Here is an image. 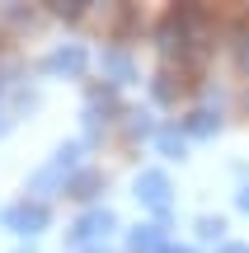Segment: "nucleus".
<instances>
[{
  "mask_svg": "<svg viewBox=\"0 0 249 253\" xmlns=\"http://www.w3.org/2000/svg\"><path fill=\"white\" fill-rule=\"evenodd\" d=\"M207 28V9H198V5H179V9H169L165 19H160V28H155V42H160V52H188V47L198 42V33Z\"/></svg>",
  "mask_w": 249,
  "mask_h": 253,
  "instance_id": "1",
  "label": "nucleus"
},
{
  "mask_svg": "<svg viewBox=\"0 0 249 253\" xmlns=\"http://www.w3.org/2000/svg\"><path fill=\"white\" fill-rule=\"evenodd\" d=\"M137 197L146 202L155 216H165V211H169V202H174V197H169V178H165L160 169H146V173L137 178Z\"/></svg>",
  "mask_w": 249,
  "mask_h": 253,
  "instance_id": "3",
  "label": "nucleus"
},
{
  "mask_svg": "<svg viewBox=\"0 0 249 253\" xmlns=\"http://www.w3.org/2000/svg\"><path fill=\"white\" fill-rule=\"evenodd\" d=\"M240 61H245V66H249V42H245V47H240Z\"/></svg>",
  "mask_w": 249,
  "mask_h": 253,
  "instance_id": "17",
  "label": "nucleus"
},
{
  "mask_svg": "<svg viewBox=\"0 0 249 253\" xmlns=\"http://www.w3.org/2000/svg\"><path fill=\"white\" fill-rule=\"evenodd\" d=\"M221 230H226V225H221V216H216V220H212V216H207V220H202V225H198V235H207V239H216V235H221Z\"/></svg>",
  "mask_w": 249,
  "mask_h": 253,
  "instance_id": "14",
  "label": "nucleus"
},
{
  "mask_svg": "<svg viewBox=\"0 0 249 253\" xmlns=\"http://www.w3.org/2000/svg\"><path fill=\"white\" fill-rule=\"evenodd\" d=\"M155 145L179 160V155H184V131H179V126H160V131H155Z\"/></svg>",
  "mask_w": 249,
  "mask_h": 253,
  "instance_id": "11",
  "label": "nucleus"
},
{
  "mask_svg": "<svg viewBox=\"0 0 249 253\" xmlns=\"http://www.w3.org/2000/svg\"><path fill=\"white\" fill-rule=\"evenodd\" d=\"M80 173V145H61V150L52 155V160L43 164V169L33 173V183H28V192H56V188H66V183Z\"/></svg>",
  "mask_w": 249,
  "mask_h": 253,
  "instance_id": "2",
  "label": "nucleus"
},
{
  "mask_svg": "<svg viewBox=\"0 0 249 253\" xmlns=\"http://www.w3.org/2000/svg\"><path fill=\"white\" fill-rule=\"evenodd\" d=\"M108 230H113L108 211H85V216L71 225V239L75 244H94V239H108Z\"/></svg>",
  "mask_w": 249,
  "mask_h": 253,
  "instance_id": "5",
  "label": "nucleus"
},
{
  "mask_svg": "<svg viewBox=\"0 0 249 253\" xmlns=\"http://www.w3.org/2000/svg\"><path fill=\"white\" fill-rule=\"evenodd\" d=\"M150 89H155V99H160V103H174L179 94L188 89V80H184V75H174V71H160V75H155V84H150Z\"/></svg>",
  "mask_w": 249,
  "mask_h": 253,
  "instance_id": "9",
  "label": "nucleus"
},
{
  "mask_svg": "<svg viewBox=\"0 0 249 253\" xmlns=\"http://www.w3.org/2000/svg\"><path fill=\"white\" fill-rule=\"evenodd\" d=\"M240 211H249V188H245V192H240Z\"/></svg>",
  "mask_w": 249,
  "mask_h": 253,
  "instance_id": "16",
  "label": "nucleus"
},
{
  "mask_svg": "<svg viewBox=\"0 0 249 253\" xmlns=\"http://www.w3.org/2000/svg\"><path fill=\"white\" fill-rule=\"evenodd\" d=\"M165 253H193V249H169V244H165Z\"/></svg>",
  "mask_w": 249,
  "mask_h": 253,
  "instance_id": "18",
  "label": "nucleus"
},
{
  "mask_svg": "<svg viewBox=\"0 0 249 253\" xmlns=\"http://www.w3.org/2000/svg\"><path fill=\"white\" fill-rule=\"evenodd\" d=\"M127 244L132 253H165V225H137Z\"/></svg>",
  "mask_w": 249,
  "mask_h": 253,
  "instance_id": "7",
  "label": "nucleus"
},
{
  "mask_svg": "<svg viewBox=\"0 0 249 253\" xmlns=\"http://www.w3.org/2000/svg\"><path fill=\"white\" fill-rule=\"evenodd\" d=\"M184 126H188V131H193V136H212L216 126H221V118H216V113H207V108H202V113H193V118H188Z\"/></svg>",
  "mask_w": 249,
  "mask_h": 253,
  "instance_id": "12",
  "label": "nucleus"
},
{
  "mask_svg": "<svg viewBox=\"0 0 249 253\" xmlns=\"http://www.w3.org/2000/svg\"><path fill=\"white\" fill-rule=\"evenodd\" d=\"M43 71H52V75H80L85 71V47H56L52 56L43 61Z\"/></svg>",
  "mask_w": 249,
  "mask_h": 253,
  "instance_id": "6",
  "label": "nucleus"
},
{
  "mask_svg": "<svg viewBox=\"0 0 249 253\" xmlns=\"http://www.w3.org/2000/svg\"><path fill=\"white\" fill-rule=\"evenodd\" d=\"M221 253H249V244H221Z\"/></svg>",
  "mask_w": 249,
  "mask_h": 253,
  "instance_id": "15",
  "label": "nucleus"
},
{
  "mask_svg": "<svg viewBox=\"0 0 249 253\" xmlns=\"http://www.w3.org/2000/svg\"><path fill=\"white\" fill-rule=\"evenodd\" d=\"M5 225L14 230V235H38V230L47 225V207L43 202H19V207L5 211Z\"/></svg>",
  "mask_w": 249,
  "mask_h": 253,
  "instance_id": "4",
  "label": "nucleus"
},
{
  "mask_svg": "<svg viewBox=\"0 0 249 253\" xmlns=\"http://www.w3.org/2000/svg\"><path fill=\"white\" fill-rule=\"evenodd\" d=\"M99 188H103V173H99V169H80L71 183H66V192H71V197H94Z\"/></svg>",
  "mask_w": 249,
  "mask_h": 253,
  "instance_id": "10",
  "label": "nucleus"
},
{
  "mask_svg": "<svg viewBox=\"0 0 249 253\" xmlns=\"http://www.w3.org/2000/svg\"><path fill=\"white\" fill-rule=\"evenodd\" d=\"M52 14H56V19H80L85 5H80V0H61V5H52Z\"/></svg>",
  "mask_w": 249,
  "mask_h": 253,
  "instance_id": "13",
  "label": "nucleus"
},
{
  "mask_svg": "<svg viewBox=\"0 0 249 253\" xmlns=\"http://www.w3.org/2000/svg\"><path fill=\"white\" fill-rule=\"evenodd\" d=\"M103 75L113 84H127V80H137V66H132L127 52H103Z\"/></svg>",
  "mask_w": 249,
  "mask_h": 253,
  "instance_id": "8",
  "label": "nucleus"
}]
</instances>
